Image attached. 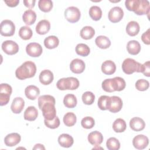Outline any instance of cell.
<instances>
[{"mask_svg":"<svg viewBox=\"0 0 150 150\" xmlns=\"http://www.w3.org/2000/svg\"><path fill=\"white\" fill-rule=\"evenodd\" d=\"M55 103V98L50 95H43L39 97V107L42 110L45 119L52 120L56 117Z\"/></svg>","mask_w":150,"mask_h":150,"instance_id":"1","label":"cell"},{"mask_svg":"<svg viewBox=\"0 0 150 150\" xmlns=\"http://www.w3.org/2000/svg\"><path fill=\"white\" fill-rule=\"evenodd\" d=\"M125 7L138 15L149 14V2L147 0H126Z\"/></svg>","mask_w":150,"mask_h":150,"instance_id":"2","label":"cell"},{"mask_svg":"<svg viewBox=\"0 0 150 150\" xmlns=\"http://www.w3.org/2000/svg\"><path fill=\"white\" fill-rule=\"evenodd\" d=\"M36 72V66L35 63L26 61L18 67L15 71L16 77L19 80H25L33 77Z\"/></svg>","mask_w":150,"mask_h":150,"instance_id":"3","label":"cell"},{"mask_svg":"<svg viewBox=\"0 0 150 150\" xmlns=\"http://www.w3.org/2000/svg\"><path fill=\"white\" fill-rule=\"evenodd\" d=\"M80 83L77 78L73 77H69L67 78H62L59 80L56 83V86L60 90H76L79 86Z\"/></svg>","mask_w":150,"mask_h":150,"instance_id":"4","label":"cell"},{"mask_svg":"<svg viewBox=\"0 0 150 150\" xmlns=\"http://www.w3.org/2000/svg\"><path fill=\"white\" fill-rule=\"evenodd\" d=\"M142 64L131 58L125 59L122 64L123 71L127 74H132L134 72H141Z\"/></svg>","mask_w":150,"mask_h":150,"instance_id":"5","label":"cell"},{"mask_svg":"<svg viewBox=\"0 0 150 150\" xmlns=\"http://www.w3.org/2000/svg\"><path fill=\"white\" fill-rule=\"evenodd\" d=\"M12 89L11 86L6 83L0 85V105L1 106L7 104L10 100Z\"/></svg>","mask_w":150,"mask_h":150,"instance_id":"6","label":"cell"},{"mask_svg":"<svg viewBox=\"0 0 150 150\" xmlns=\"http://www.w3.org/2000/svg\"><path fill=\"white\" fill-rule=\"evenodd\" d=\"M81 13L79 8L75 6H69L64 11V17L67 21L71 23H75L79 21L80 18Z\"/></svg>","mask_w":150,"mask_h":150,"instance_id":"7","label":"cell"},{"mask_svg":"<svg viewBox=\"0 0 150 150\" xmlns=\"http://www.w3.org/2000/svg\"><path fill=\"white\" fill-rule=\"evenodd\" d=\"M1 35L4 36H11L15 31V26L13 22L8 19H5L1 23Z\"/></svg>","mask_w":150,"mask_h":150,"instance_id":"8","label":"cell"},{"mask_svg":"<svg viewBox=\"0 0 150 150\" xmlns=\"http://www.w3.org/2000/svg\"><path fill=\"white\" fill-rule=\"evenodd\" d=\"M2 49L6 54L13 55L19 51V46L15 42L8 40L2 43Z\"/></svg>","mask_w":150,"mask_h":150,"instance_id":"9","label":"cell"},{"mask_svg":"<svg viewBox=\"0 0 150 150\" xmlns=\"http://www.w3.org/2000/svg\"><path fill=\"white\" fill-rule=\"evenodd\" d=\"M108 19L112 23L120 22L123 18L124 11L120 6H114L108 12Z\"/></svg>","mask_w":150,"mask_h":150,"instance_id":"10","label":"cell"},{"mask_svg":"<svg viewBox=\"0 0 150 150\" xmlns=\"http://www.w3.org/2000/svg\"><path fill=\"white\" fill-rule=\"evenodd\" d=\"M26 53L31 57H36L40 56L43 52L42 46L38 43H30L26 47Z\"/></svg>","mask_w":150,"mask_h":150,"instance_id":"11","label":"cell"},{"mask_svg":"<svg viewBox=\"0 0 150 150\" xmlns=\"http://www.w3.org/2000/svg\"><path fill=\"white\" fill-rule=\"evenodd\" d=\"M149 144L148 138L142 134H139L135 136L132 139V144L137 149H145Z\"/></svg>","mask_w":150,"mask_h":150,"instance_id":"12","label":"cell"},{"mask_svg":"<svg viewBox=\"0 0 150 150\" xmlns=\"http://www.w3.org/2000/svg\"><path fill=\"white\" fill-rule=\"evenodd\" d=\"M122 107V101L118 96H113L110 97V103L108 110L111 112H117L120 111Z\"/></svg>","mask_w":150,"mask_h":150,"instance_id":"13","label":"cell"},{"mask_svg":"<svg viewBox=\"0 0 150 150\" xmlns=\"http://www.w3.org/2000/svg\"><path fill=\"white\" fill-rule=\"evenodd\" d=\"M86 67L85 63L80 59H73L70 64V69L71 71L76 74L81 73L84 71Z\"/></svg>","mask_w":150,"mask_h":150,"instance_id":"14","label":"cell"},{"mask_svg":"<svg viewBox=\"0 0 150 150\" xmlns=\"http://www.w3.org/2000/svg\"><path fill=\"white\" fill-rule=\"evenodd\" d=\"M21 139V137L19 134L11 133L5 137L4 142L7 146H13L19 144Z\"/></svg>","mask_w":150,"mask_h":150,"instance_id":"15","label":"cell"},{"mask_svg":"<svg viewBox=\"0 0 150 150\" xmlns=\"http://www.w3.org/2000/svg\"><path fill=\"white\" fill-rule=\"evenodd\" d=\"M53 74L49 70H43L39 74V81L43 85H48L53 80Z\"/></svg>","mask_w":150,"mask_h":150,"instance_id":"16","label":"cell"},{"mask_svg":"<svg viewBox=\"0 0 150 150\" xmlns=\"http://www.w3.org/2000/svg\"><path fill=\"white\" fill-rule=\"evenodd\" d=\"M25 106V101L22 97H17L13 100L11 109L13 113L19 114Z\"/></svg>","mask_w":150,"mask_h":150,"instance_id":"17","label":"cell"},{"mask_svg":"<svg viewBox=\"0 0 150 150\" xmlns=\"http://www.w3.org/2000/svg\"><path fill=\"white\" fill-rule=\"evenodd\" d=\"M129 127L135 131H140L144 129L145 123L142 118L139 117H134L129 121Z\"/></svg>","mask_w":150,"mask_h":150,"instance_id":"18","label":"cell"},{"mask_svg":"<svg viewBox=\"0 0 150 150\" xmlns=\"http://www.w3.org/2000/svg\"><path fill=\"white\" fill-rule=\"evenodd\" d=\"M88 141L91 145L97 146L103 142V136L99 131H94L88 134Z\"/></svg>","mask_w":150,"mask_h":150,"instance_id":"19","label":"cell"},{"mask_svg":"<svg viewBox=\"0 0 150 150\" xmlns=\"http://www.w3.org/2000/svg\"><path fill=\"white\" fill-rule=\"evenodd\" d=\"M50 29V23L49 21L43 19L40 21L36 26V32L39 35L47 33Z\"/></svg>","mask_w":150,"mask_h":150,"instance_id":"20","label":"cell"},{"mask_svg":"<svg viewBox=\"0 0 150 150\" xmlns=\"http://www.w3.org/2000/svg\"><path fill=\"white\" fill-rule=\"evenodd\" d=\"M26 97L31 100H35L40 94V90L38 87L34 85H30L26 87L25 90Z\"/></svg>","mask_w":150,"mask_h":150,"instance_id":"21","label":"cell"},{"mask_svg":"<svg viewBox=\"0 0 150 150\" xmlns=\"http://www.w3.org/2000/svg\"><path fill=\"white\" fill-rule=\"evenodd\" d=\"M59 145L64 148H69L72 146L74 142L73 138L67 134H62L58 137Z\"/></svg>","mask_w":150,"mask_h":150,"instance_id":"22","label":"cell"},{"mask_svg":"<svg viewBox=\"0 0 150 150\" xmlns=\"http://www.w3.org/2000/svg\"><path fill=\"white\" fill-rule=\"evenodd\" d=\"M22 19L26 25H31L36 21V14L34 11L28 9L24 12L22 15Z\"/></svg>","mask_w":150,"mask_h":150,"instance_id":"23","label":"cell"},{"mask_svg":"<svg viewBox=\"0 0 150 150\" xmlns=\"http://www.w3.org/2000/svg\"><path fill=\"white\" fill-rule=\"evenodd\" d=\"M101 70L105 74H112L116 70L115 64L111 60H106L102 63Z\"/></svg>","mask_w":150,"mask_h":150,"instance_id":"24","label":"cell"},{"mask_svg":"<svg viewBox=\"0 0 150 150\" xmlns=\"http://www.w3.org/2000/svg\"><path fill=\"white\" fill-rule=\"evenodd\" d=\"M111 86L114 91L123 90L126 86V83L124 79L120 77H115L111 79Z\"/></svg>","mask_w":150,"mask_h":150,"instance_id":"25","label":"cell"},{"mask_svg":"<svg viewBox=\"0 0 150 150\" xmlns=\"http://www.w3.org/2000/svg\"><path fill=\"white\" fill-rule=\"evenodd\" d=\"M127 49L128 52L132 55H136L141 51V45L135 40H130L127 45Z\"/></svg>","mask_w":150,"mask_h":150,"instance_id":"26","label":"cell"},{"mask_svg":"<svg viewBox=\"0 0 150 150\" xmlns=\"http://www.w3.org/2000/svg\"><path fill=\"white\" fill-rule=\"evenodd\" d=\"M38 115V111L34 106L28 107L24 112L23 117L25 120L34 121L36 119Z\"/></svg>","mask_w":150,"mask_h":150,"instance_id":"27","label":"cell"},{"mask_svg":"<svg viewBox=\"0 0 150 150\" xmlns=\"http://www.w3.org/2000/svg\"><path fill=\"white\" fill-rule=\"evenodd\" d=\"M140 27L138 23L136 21H130L128 23L126 27V32L127 34L131 36L137 35L139 32Z\"/></svg>","mask_w":150,"mask_h":150,"instance_id":"28","label":"cell"},{"mask_svg":"<svg viewBox=\"0 0 150 150\" xmlns=\"http://www.w3.org/2000/svg\"><path fill=\"white\" fill-rule=\"evenodd\" d=\"M96 45L101 49H107L111 45V42L108 38L105 36L100 35L96 38L95 40Z\"/></svg>","mask_w":150,"mask_h":150,"instance_id":"29","label":"cell"},{"mask_svg":"<svg viewBox=\"0 0 150 150\" xmlns=\"http://www.w3.org/2000/svg\"><path fill=\"white\" fill-rule=\"evenodd\" d=\"M59 44V40L56 36H49L44 40L45 46L49 49H54Z\"/></svg>","mask_w":150,"mask_h":150,"instance_id":"30","label":"cell"},{"mask_svg":"<svg viewBox=\"0 0 150 150\" xmlns=\"http://www.w3.org/2000/svg\"><path fill=\"white\" fill-rule=\"evenodd\" d=\"M80 34L81 38L88 40L91 39L95 35V30L91 26H86L81 29Z\"/></svg>","mask_w":150,"mask_h":150,"instance_id":"31","label":"cell"},{"mask_svg":"<svg viewBox=\"0 0 150 150\" xmlns=\"http://www.w3.org/2000/svg\"><path fill=\"white\" fill-rule=\"evenodd\" d=\"M76 97L72 94H66L63 98V104L67 107L69 108H73L77 105Z\"/></svg>","mask_w":150,"mask_h":150,"instance_id":"32","label":"cell"},{"mask_svg":"<svg viewBox=\"0 0 150 150\" xmlns=\"http://www.w3.org/2000/svg\"><path fill=\"white\" fill-rule=\"evenodd\" d=\"M127 128L125 121L122 118L116 119L112 124V128L116 132H122Z\"/></svg>","mask_w":150,"mask_h":150,"instance_id":"33","label":"cell"},{"mask_svg":"<svg viewBox=\"0 0 150 150\" xmlns=\"http://www.w3.org/2000/svg\"><path fill=\"white\" fill-rule=\"evenodd\" d=\"M89 15L94 21H98L102 16V11L98 6H92L89 9Z\"/></svg>","mask_w":150,"mask_h":150,"instance_id":"34","label":"cell"},{"mask_svg":"<svg viewBox=\"0 0 150 150\" xmlns=\"http://www.w3.org/2000/svg\"><path fill=\"white\" fill-rule=\"evenodd\" d=\"M63 122L67 127L73 126L77 121V117L73 112H69L64 114L63 117Z\"/></svg>","mask_w":150,"mask_h":150,"instance_id":"35","label":"cell"},{"mask_svg":"<svg viewBox=\"0 0 150 150\" xmlns=\"http://www.w3.org/2000/svg\"><path fill=\"white\" fill-rule=\"evenodd\" d=\"M32 35L33 32L32 29L27 26H22L19 30V36L23 40L30 39L32 38Z\"/></svg>","mask_w":150,"mask_h":150,"instance_id":"36","label":"cell"},{"mask_svg":"<svg viewBox=\"0 0 150 150\" xmlns=\"http://www.w3.org/2000/svg\"><path fill=\"white\" fill-rule=\"evenodd\" d=\"M110 103V97L101 96L98 100V106L101 110H108Z\"/></svg>","mask_w":150,"mask_h":150,"instance_id":"37","label":"cell"},{"mask_svg":"<svg viewBox=\"0 0 150 150\" xmlns=\"http://www.w3.org/2000/svg\"><path fill=\"white\" fill-rule=\"evenodd\" d=\"M76 53L81 56H87L90 52V47L84 43H79L76 47Z\"/></svg>","mask_w":150,"mask_h":150,"instance_id":"38","label":"cell"},{"mask_svg":"<svg viewBox=\"0 0 150 150\" xmlns=\"http://www.w3.org/2000/svg\"><path fill=\"white\" fill-rule=\"evenodd\" d=\"M38 6L42 11L48 12L50 11L53 8V2L50 0H39L38 2Z\"/></svg>","mask_w":150,"mask_h":150,"instance_id":"39","label":"cell"},{"mask_svg":"<svg viewBox=\"0 0 150 150\" xmlns=\"http://www.w3.org/2000/svg\"><path fill=\"white\" fill-rule=\"evenodd\" d=\"M106 146L109 150H118L120 148V143L115 137H111L107 139Z\"/></svg>","mask_w":150,"mask_h":150,"instance_id":"40","label":"cell"},{"mask_svg":"<svg viewBox=\"0 0 150 150\" xmlns=\"http://www.w3.org/2000/svg\"><path fill=\"white\" fill-rule=\"evenodd\" d=\"M82 101L86 105L92 104L95 100L94 94L91 91H86L82 95Z\"/></svg>","mask_w":150,"mask_h":150,"instance_id":"41","label":"cell"},{"mask_svg":"<svg viewBox=\"0 0 150 150\" xmlns=\"http://www.w3.org/2000/svg\"><path fill=\"white\" fill-rule=\"evenodd\" d=\"M95 124L94 120L91 117H86L81 121V126L86 129L92 128Z\"/></svg>","mask_w":150,"mask_h":150,"instance_id":"42","label":"cell"},{"mask_svg":"<svg viewBox=\"0 0 150 150\" xmlns=\"http://www.w3.org/2000/svg\"><path fill=\"white\" fill-rule=\"evenodd\" d=\"M149 86V81L145 79H139L135 83V87L139 91H145Z\"/></svg>","mask_w":150,"mask_h":150,"instance_id":"43","label":"cell"},{"mask_svg":"<svg viewBox=\"0 0 150 150\" xmlns=\"http://www.w3.org/2000/svg\"><path fill=\"white\" fill-rule=\"evenodd\" d=\"M44 122L45 125L51 129H55L57 128L60 125V120L58 117H56L53 120H47L45 119Z\"/></svg>","mask_w":150,"mask_h":150,"instance_id":"44","label":"cell"},{"mask_svg":"<svg viewBox=\"0 0 150 150\" xmlns=\"http://www.w3.org/2000/svg\"><path fill=\"white\" fill-rule=\"evenodd\" d=\"M102 88L106 92H113L114 91L111 86V79H107L104 80L102 82Z\"/></svg>","mask_w":150,"mask_h":150,"instance_id":"45","label":"cell"},{"mask_svg":"<svg viewBox=\"0 0 150 150\" xmlns=\"http://www.w3.org/2000/svg\"><path fill=\"white\" fill-rule=\"evenodd\" d=\"M141 72L146 77L150 76V62L147 61L141 66Z\"/></svg>","mask_w":150,"mask_h":150,"instance_id":"46","label":"cell"},{"mask_svg":"<svg viewBox=\"0 0 150 150\" xmlns=\"http://www.w3.org/2000/svg\"><path fill=\"white\" fill-rule=\"evenodd\" d=\"M141 39L142 42L146 45L150 44L149 40V29H148L146 32H145L141 36Z\"/></svg>","mask_w":150,"mask_h":150,"instance_id":"47","label":"cell"},{"mask_svg":"<svg viewBox=\"0 0 150 150\" xmlns=\"http://www.w3.org/2000/svg\"><path fill=\"white\" fill-rule=\"evenodd\" d=\"M4 2L9 7H15L18 5L19 3V0H8V1H4Z\"/></svg>","mask_w":150,"mask_h":150,"instance_id":"48","label":"cell"},{"mask_svg":"<svg viewBox=\"0 0 150 150\" xmlns=\"http://www.w3.org/2000/svg\"><path fill=\"white\" fill-rule=\"evenodd\" d=\"M25 6L29 8H32L34 7L36 1L35 0H24L23 1Z\"/></svg>","mask_w":150,"mask_h":150,"instance_id":"49","label":"cell"},{"mask_svg":"<svg viewBox=\"0 0 150 150\" xmlns=\"http://www.w3.org/2000/svg\"><path fill=\"white\" fill-rule=\"evenodd\" d=\"M33 149H45V148L43 145L40 144H37L33 148Z\"/></svg>","mask_w":150,"mask_h":150,"instance_id":"50","label":"cell"}]
</instances>
